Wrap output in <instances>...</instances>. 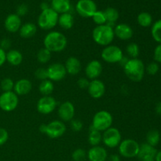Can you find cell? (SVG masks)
Segmentation results:
<instances>
[{
  "instance_id": "34",
  "label": "cell",
  "mask_w": 161,
  "mask_h": 161,
  "mask_svg": "<svg viewBox=\"0 0 161 161\" xmlns=\"http://www.w3.org/2000/svg\"><path fill=\"white\" fill-rule=\"evenodd\" d=\"M126 53L127 56L130 58V59L132 58H138L140 53V48L139 46L135 42H130L126 47Z\"/></svg>"
},
{
  "instance_id": "26",
  "label": "cell",
  "mask_w": 161,
  "mask_h": 161,
  "mask_svg": "<svg viewBox=\"0 0 161 161\" xmlns=\"http://www.w3.org/2000/svg\"><path fill=\"white\" fill-rule=\"evenodd\" d=\"M58 25L64 30H69L74 25V17L71 13H64L59 14Z\"/></svg>"
},
{
  "instance_id": "44",
  "label": "cell",
  "mask_w": 161,
  "mask_h": 161,
  "mask_svg": "<svg viewBox=\"0 0 161 161\" xmlns=\"http://www.w3.org/2000/svg\"><path fill=\"white\" fill-rule=\"evenodd\" d=\"M90 81L91 80H88L86 77H82V78H80L77 81V85H78L79 87L82 90H87L88 86L90 84Z\"/></svg>"
},
{
  "instance_id": "17",
  "label": "cell",
  "mask_w": 161,
  "mask_h": 161,
  "mask_svg": "<svg viewBox=\"0 0 161 161\" xmlns=\"http://www.w3.org/2000/svg\"><path fill=\"white\" fill-rule=\"evenodd\" d=\"M115 37L123 41H127L133 37L134 31L131 27L125 23H120L115 25L113 28Z\"/></svg>"
},
{
  "instance_id": "6",
  "label": "cell",
  "mask_w": 161,
  "mask_h": 161,
  "mask_svg": "<svg viewBox=\"0 0 161 161\" xmlns=\"http://www.w3.org/2000/svg\"><path fill=\"white\" fill-rule=\"evenodd\" d=\"M140 145L137 141L132 138H126L122 140L118 146L119 156L124 158L130 159L138 157Z\"/></svg>"
},
{
  "instance_id": "14",
  "label": "cell",
  "mask_w": 161,
  "mask_h": 161,
  "mask_svg": "<svg viewBox=\"0 0 161 161\" xmlns=\"http://www.w3.org/2000/svg\"><path fill=\"white\" fill-rule=\"evenodd\" d=\"M75 106L71 102H64L58 106V115L62 122H70L75 116Z\"/></svg>"
},
{
  "instance_id": "27",
  "label": "cell",
  "mask_w": 161,
  "mask_h": 161,
  "mask_svg": "<svg viewBox=\"0 0 161 161\" xmlns=\"http://www.w3.org/2000/svg\"><path fill=\"white\" fill-rule=\"evenodd\" d=\"M104 13L106 17V25L114 28L119 17V14L117 9L113 7H108L104 10Z\"/></svg>"
},
{
  "instance_id": "5",
  "label": "cell",
  "mask_w": 161,
  "mask_h": 161,
  "mask_svg": "<svg viewBox=\"0 0 161 161\" xmlns=\"http://www.w3.org/2000/svg\"><path fill=\"white\" fill-rule=\"evenodd\" d=\"M113 123V117L109 112L106 110H100L94 115L92 119L91 127L101 132L112 127Z\"/></svg>"
},
{
  "instance_id": "4",
  "label": "cell",
  "mask_w": 161,
  "mask_h": 161,
  "mask_svg": "<svg viewBox=\"0 0 161 161\" xmlns=\"http://www.w3.org/2000/svg\"><path fill=\"white\" fill-rule=\"evenodd\" d=\"M59 14L51 7L41 11L37 20V25L44 31H50L58 25Z\"/></svg>"
},
{
  "instance_id": "13",
  "label": "cell",
  "mask_w": 161,
  "mask_h": 161,
  "mask_svg": "<svg viewBox=\"0 0 161 161\" xmlns=\"http://www.w3.org/2000/svg\"><path fill=\"white\" fill-rule=\"evenodd\" d=\"M47 76L52 82H59L65 78L67 72L64 65L61 63H53L47 69Z\"/></svg>"
},
{
  "instance_id": "2",
  "label": "cell",
  "mask_w": 161,
  "mask_h": 161,
  "mask_svg": "<svg viewBox=\"0 0 161 161\" xmlns=\"http://www.w3.org/2000/svg\"><path fill=\"white\" fill-rule=\"evenodd\" d=\"M124 72L127 78L131 81L138 83L142 80L146 73V66L139 58H132L127 61L124 66Z\"/></svg>"
},
{
  "instance_id": "33",
  "label": "cell",
  "mask_w": 161,
  "mask_h": 161,
  "mask_svg": "<svg viewBox=\"0 0 161 161\" xmlns=\"http://www.w3.org/2000/svg\"><path fill=\"white\" fill-rule=\"evenodd\" d=\"M51 52L49 51L47 49H46L45 47L43 48H41L40 50L38 51L37 55H36V58H37L38 61L41 64H47V62L50 61L51 59Z\"/></svg>"
},
{
  "instance_id": "18",
  "label": "cell",
  "mask_w": 161,
  "mask_h": 161,
  "mask_svg": "<svg viewBox=\"0 0 161 161\" xmlns=\"http://www.w3.org/2000/svg\"><path fill=\"white\" fill-rule=\"evenodd\" d=\"M21 25V18L16 14H9L4 20L5 29L9 33H16L19 31Z\"/></svg>"
},
{
  "instance_id": "46",
  "label": "cell",
  "mask_w": 161,
  "mask_h": 161,
  "mask_svg": "<svg viewBox=\"0 0 161 161\" xmlns=\"http://www.w3.org/2000/svg\"><path fill=\"white\" fill-rule=\"evenodd\" d=\"M6 52L4 50H3V49L0 47V67L1 66H3V64H5V62H6Z\"/></svg>"
},
{
  "instance_id": "31",
  "label": "cell",
  "mask_w": 161,
  "mask_h": 161,
  "mask_svg": "<svg viewBox=\"0 0 161 161\" xmlns=\"http://www.w3.org/2000/svg\"><path fill=\"white\" fill-rule=\"evenodd\" d=\"M160 141V134L158 130L152 129L146 134V143L156 147Z\"/></svg>"
},
{
  "instance_id": "40",
  "label": "cell",
  "mask_w": 161,
  "mask_h": 161,
  "mask_svg": "<svg viewBox=\"0 0 161 161\" xmlns=\"http://www.w3.org/2000/svg\"><path fill=\"white\" fill-rule=\"evenodd\" d=\"M35 77H36L37 80L42 81V80H45L48 79L47 76V70L45 68H39L36 70L35 72Z\"/></svg>"
},
{
  "instance_id": "43",
  "label": "cell",
  "mask_w": 161,
  "mask_h": 161,
  "mask_svg": "<svg viewBox=\"0 0 161 161\" xmlns=\"http://www.w3.org/2000/svg\"><path fill=\"white\" fill-rule=\"evenodd\" d=\"M153 58L155 62L161 64V44H158L154 49Z\"/></svg>"
},
{
  "instance_id": "51",
  "label": "cell",
  "mask_w": 161,
  "mask_h": 161,
  "mask_svg": "<svg viewBox=\"0 0 161 161\" xmlns=\"http://www.w3.org/2000/svg\"><path fill=\"white\" fill-rule=\"evenodd\" d=\"M155 161H161V150L157 151V154L155 156V158H154Z\"/></svg>"
},
{
  "instance_id": "53",
  "label": "cell",
  "mask_w": 161,
  "mask_h": 161,
  "mask_svg": "<svg viewBox=\"0 0 161 161\" xmlns=\"http://www.w3.org/2000/svg\"><path fill=\"white\" fill-rule=\"evenodd\" d=\"M47 1H51V0H47Z\"/></svg>"
},
{
  "instance_id": "7",
  "label": "cell",
  "mask_w": 161,
  "mask_h": 161,
  "mask_svg": "<svg viewBox=\"0 0 161 161\" xmlns=\"http://www.w3.org/2000/svg\"><path fill=\"white\" fill-rule=\"evenodd\" d=\"M101 57L108 64H116L120 62L124 58V52L120 47L111 44L104 47L101 53Z\"/></svg>"
},
{
  "instance_id": "9",
  "label": "cell",
  "mask_w": 161,
  "mask_h": 161,
  "mask_svg": "<svg viewBox=\"0 0 161 161\" xmlns=\"http://www.w3.org/2000/svg\"><path fill=\"white\" fill-rule=\"evenodd\" d=\"M19 97L14 91L3 92L0 94V108L4 112H12L17 108Z\"/></svg>"
},
{
  "instance_id": "22",
  "label": "cell",
  "mask_w": 161,
  "mask_h": 161,
  "mask_svg": "<svg viewBox=\"0 0 161 161\" xmlns=\"http://www.w3.org/2000/svg\"><path fill=\"white\" fill-rule=\"evenodd\" d=\"M157 150L156 147L150 146L148 143L145 142L140 145L139 152H138V157L140 160H145V159L155 158V156L157 154Z\"/></svg>"
},
{
  "instance_id": "12",
  "label": "cell",
  "mask_w": 161,
  "mask_h": 161,
  "mask_svg": "<svg viewBox=\"0 0 161 161\" xmlns=\"http://www.w3.org/2000/svg\"><path fill=\"white\" fill-rule=\"evenodd\" d=\"M65 131V124L60 119L53 120L47 124L46 135H47L51 139H57V138L63 136Z\"/></svg>"
},
{
  "instance_id": "52",
  "label": "cell",
  "mask_w": 161,
  "mask_h": 161,
  "mask_svg": "<svg viewBox=\"0 0 161 161\" xmlns=\"http://www.w3.org/2000/svg\"><path fill=\"white\" fill-rule=\"evenodd\" d=\"M141 161H155L153 158H149V159H145V160H142Z\"/></svg>"
},
{
  "instance_id": "42",
  "label": "cell",
  "mask_w": 161,
  "mask_h": 161,
  "mask_svg": "<svg viewBox=\"0 0 161 161\" xmlns=\"http://www.w3.org/2000/svg\"><path fill=\"white\" fill-rule=\"evenodd\" d=\"M9 139V133L3 127H0V146H3Z\"/></svg>"
},
{
  "instance_id": "15",
  "label": "cell",
  "mask_w": 161,
  "mask_h": 161,
  "mask_svg": "<svg viewBox=\"0 0 161 161\" xmlns=\"http://www.w3.org/2000/svg\"><path fill=\"white\" fill-rule=\"evenodd\" d=\"M103 66L98 60H92L85 67V75L86 78L89 80H94L98 79L102 75Z\"/></svg>"
},
{
  "instance_id": "1",
  "label": "cell",
  "mask_w": 161,
  "mask_h": 161,
  "mask_svg": "<svg viewBox=\"0 0 161 161\" xmlns=\"http://www.w3.org/2000/svg\"><path fill=\"white\" fill-rule=\"evenodd\" d=\"M43 45L51 53H60L65 50L68 39L63 33L58 31H50L43 39Z\"/></svg>"
},
{
  "instance_id": "3",
  "label": "cell",
  "mask_w": 161,
  "mask_h": 161,
  "mask_svg": "<svg viewBox=\"0 0 161 161\" xmlns=\"http://www.w3.org/2000/svg\"><path fill=\"white\" fill-rule=\"evenodd\" d=\"M93 40L99 46L107 47L111 45L115 39L114 30L108 25H97L92 31Z\"/></svg>"
},
{
  "instance_id": "20",
  "label": "cell",
  "mask_w": 161,
  "mask_h": 161,
  "mask_svg": "<svg viewBox=\"0 0 161 161\" xmlns=\"http://www.w3.org/2000/svg\"><path fill=\"white\" fill-rule=\"evenodd\" d=\"M32 89V83L28 79H20L14 83V92L17 96L27 95Z\"/></svg>"
},
{
  "instance_id": "36",
  "label": "cell",
  "mask_w": 161,
  "mask_h": 161,
  "mask_svg": "<svg viewBox=\"0 0 161 161\" xmlns=\"http://www.w3.org/2000/svg\"><path fill=\"white\" fill-rule=\"evenodd\" d=\"M91 18L97 25H102L106 24V17H105V13L102 10L96 11Z\"/></svg>"
},
{
  "instance_id": "45",
  "label": "cell",
  "mask_w": 161,
  "mask_h": 161,
  "mask_svg": "<svg viewBox=\"0 0 161 161\" xmlns=\"http://www.w3.org/2000/svg\"><path fill=\"white\" fill-rule=\"evenodd\" d=\"M11 40L10 39H7V38H4V39H2L0 41V47H1L3 50H4L5 51L6 50H10V47H11Z\"/></svg>"
},
{
  "instance_id": "8",
  "label": "cell",
  "mask_w": 161,
  "mask_h": 161,
  "mask_svg": "<svg viewBox=\"0 0 161 161\" xmlns=\"http://www.w3.org/2000/svg\"><path fill=\"white\" fill-rule=\"evenodd\" d=\"M122 141V135L119 129L111 127L102 132V141L103 144L106 147L114 149L119 146Z\"/></svg>"
},
{
  "instance_id": "38",
  "label": "cell",
  "mask_w": 161,
  "mask_h": 161,
  "mask_svg": "<svg viewBox=\"0 0 161 161\" xmlns=\"http://www.w3.org/2000/svg\"><path fill=\"white\" fill-rule=\"evenodd\" d=\"M159 69H160V66L158 63L153 61L146 67V72H147L150 75H155L159 72Z\"/></svg>"
},
{
  "instance_id": "28",
  "label": "cell",
  "mask_w": 161,
  "mask_h": 161,
  "mask_svg": "<svg viewBox=\"0 0 161 161\" xmlns=\"http://www.w3.org/2000/svg\"><path fill=\"white\" fill-rule=\"evenodd\" d=\"M102 141V133L91 126L88 134V142L91 146H99Z\"/></svg>"
},
{
  "instance_id": "25",
  "label": "cell",
  "mask_w": 161,
  "mask_h": 161,
  "mask_svg": "<svg viewBox=\"0 0 161 161\" xmlns=\"http://www.w3.org/2000/svg\"><path fill=\"white\" fill-rule=\"evenodd\" d=\"M51 8L58 14L69 13L71 9L70 0H51Z\"/></svg>"
},
{
  "instance_id": "19",
  "label": "cell",
  "mask_w": 161,
  "mask_h": 161,
  "mask_svg": "<svg viewBox=\"0 0 161 161\" xmlns=\"http://www.w3.org/2000/svg\"><path fill=\"white\" fill-rule=\"evenodd\" d=\"M108 156L106 149L101 146H91L86 153V157L89 161H106Z\"/></svg>"
},
{
  "instance_id": "32",
  "label": "cell",
  "mask_w": 161,
  "mask_h": 161,
  "mask_svg": "<svg viewBox=\"0 0 161 161\" xmlns=\"http://www.w3.org/2000/svg\"><path fill=\"white\" fill-rule=\"evenodd\" d=\"M151 35L156 42L161 44V19L153 23L151 26Z\"/></svg>"
},
{
  "instance_id": "37",
  "label": "cell",
  "mask_w": 161,
  "mask_h": 161,
  "mask_svg": "<svg viewBox=\"0 0 161 161\" xmlns=\"http://www.w3.org/2000/svg\"><path fill=\"white\" fill-rule=\"evenodd\" d=\"M86 158V152L85 149L78 148L75 149L72 153V159L74 161H83Z\"/></svg>"
},
{
  "instance_id": "10",
  "label": "cell",
  "mask_w": 161,
  "mask_h": 161,
  "mask_svg": "<svg viewBox=\"0 0 161 161\" xmlns=\"http://www.w3.org/2000/svg\"><path fill=\"white\" fill-rule=\"evenodd\" d=\"M97 10V5L93 0H79L75 5L76 13L80 17L84 18L92 17Z\"/></svg>"
},
{
  "instance_id": "30",
  "label": "cell",
  "mask_w": 161,
  "mask_h": 161,
  "mask_svg": "<svg viewBox=\"0 0 161 161\" xmlns=\"http://www.w3.org/2000/svg\"><path fill=\"white\" fill-rule=\"evenodd\" d=\"M137 22L142 28H149L153 25V17L149 13L142 12L137 17Z\"/></svg>"
},
{
  "instance_id": "48",
  "label": "cell",
  "mask_w": 161,
  "mask_h": 161,
  "mask_svg": "<svg viewBox=\"0 0 161 161\" xmlns=\"http://www.w3.org/2000/svg\"><path fill=\"white\" fill-rule=\"evenodd\" d=\"M155 111L157 115L161 116V102H159L157 103L155 106Z\"/></svg>"
},
{
  "instance_id": "47",
  "label": "cell",
  "mask_w": 161,
  "mask_h": 161,
  "mask_svg": "<svg viewBox=\"0 0 161 161\" xmlns=\"http://www.w3.org/2000/svg\"><path fill=\"white\" fill-rule=\"evenodd\" d=\"M106 161H120V157L118 154H112L108 156Z\"/></svg>"
},
{
  "instance_id": "41",
  "label": "cell",
  "mask_w": 161,
  "mask_h": 161,
  "mask_svg": "<svg viewBox=\"0 0 161 161\" xmlns=\"http://www.w3.org/2000/svg\"><path fill=\"white\" fill-rule=\"evenodd\" d=\"M28 12V7L26 4L23 3V4L19 5L17 7V9H16V14L18 15L19 17H24V16L26 15Z\"/></svg>"
},
{
  "instance_id": "35",
  "label": "cell",
  "mask_w": 161,
  "mask_h": 161,
  "mask_svg": "<svg viewBox=\"0 0 161 161\" xmlns=\"http://www.w3.org/2000/svg\"><path fill=\"white\" fill-rule=\"evenodd\" d=\"M0 86L3 92H9V91H14V82L10 78H5L0 83Z\"/></svg>"
},
{
  "instance_id": "39",
  "label": "cell",
  "mask_w": 161,
  "mask_h": 161,
  "mask_svg": "<svg viewBox=\"0 0 161 161\" xmlns=\"http://www.w3.org/2000/svg\"><path fill=\"white\" fill-rule=\"evenodd\" d=\"M70 127L72 131L80 132L83 130V124L80 119H73L72 121H70Z\"/></svg>"
},
{
  "instance_id": "50",
  "label": "cell",
  "mask_w": 161,
  "mask_h": 161,
  "mask_svg": "<svg viewBox=\"0 0 161 161\" xmlns=\"http://www.w3.org/2000/svg\"><path fill=\"white\" fill-rule=\"evenodd\" d=\"M50 8V6H49L48 3H42L40 4V9H41V11L42 10H45V9H47Z\"/></svg>"
},
{
  "instance_id": "23",
  "label": "cell",
  "mask_w": 161,
  "mask_h": 161,
  "mask_svg": "<svg viewBox=\"0 0 161 161\" xmlns=\"http://www.w3.org/2000/svg\"><path fill=\"white\" fill-rule=\"evenodd\" d=\"M23 54L15 49H10L6 53V61L13 66H18L23 62Z\"/></svg>"
},
{
  "instance_id": "29",
  "label": "cell",
  "mask_w": 161,
  "mask_h": 161,
  "mask_svg": "<svg viewBox=\"0 0 161 161\" xmlns=\"http://www.w3.org/2000/svg\"><path fill=\"white\" fill-rule=\"evenodd\" d=\"M54 91V85L53 82L49 79L42 80L39 85V91L42 96H50Z\"/></svg>"
},
{
  "instance_id": "21",
  "label": "cell",
  "mask_w": 161,
  "mask_h": 161,
  "mask_svg": "<svg viewBox=\"0 0 161 161\" xmlns=\"http://www.w3.org/2000/svg\"><path fill=\"white\" fill-rule=\"evenodd\" d=\"M64 68L67 74L70 75H76L80 72L82 69L81 62L75 57H69L64 63Z\"/></svg>"
},
{
  "instance_id": "24",
  "label": "cell",
  "mask_w": 161,
  "mask_h": 161,
  "mask_svg": "<svg viewBox=\"0 0 161 161\" xmlns=\"http://www.w3.org/2000/svg\"><path fill=\"white\" fill-rule=\"evenodd\" d=\"M18 32L20 37L23 39H30L37 32V26L32 22H27L20 26Z\"/></svg>"
},
{
  "instance_id": "49",
  "label": "cell",
  "mask_w": 161,
  "mask_h": 161,
  "mask_svg": "<svg viewBox=\"0 0 161 161\" xmlns=\"http://www.w3.org/2000/svg\"><path fill=\"white\" fill-rule=\"evenodd\" d=\"M39 131H40V133L46 135V131H47V124H41V125L39 126Z\"/></svg>"
},
{
  "instance_id": "16",
  "label": "cell",
  "mask_w": 161,
  "mask_h": 161,
  "mask_svg": "<svg viewBox=\"0 0 161 161\" xmlns=\"http://www.w3.org/2000/svg\"><path fill=\"white\" fill-rule=\"evenodd\" d=\"M105 85L102 80H94L90 81V84L88 86L87 91L89 95L94 99H99L103 97L105 94Z\"/></svg>"
},
{
  "instance_id": "11",
  "label": "cell",
  "mask_w": 161,
  "mask_h": 161,
  "mask_svg": "<svg viewBox=\"0 0 161 161\" xmlns=\"http://www.w3.org/2000/svg\"><path fill=\"white\" fill-rule=\"evenodd\" d=\"M58 102L51 95L42 96L36 104V109L40 114L49 115L57 108Z\"/></svg>"
}]
</instances>
